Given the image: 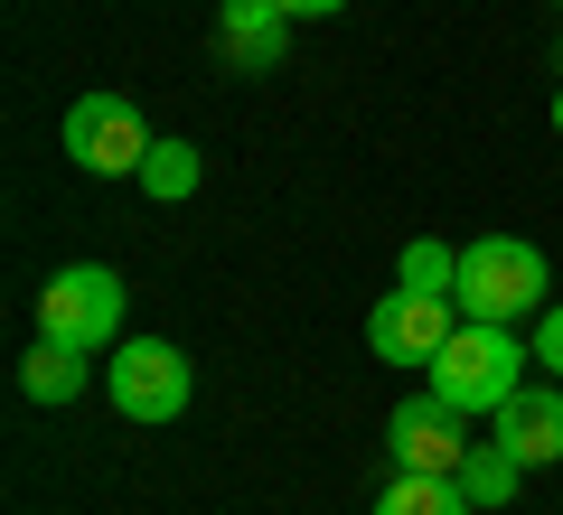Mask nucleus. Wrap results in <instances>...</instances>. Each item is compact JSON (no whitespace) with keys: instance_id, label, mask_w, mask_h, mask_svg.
<instances>
[{"instance_id":"nucleus-17","label":"nucleus","mask_w":563,"mask_h":515,"mask_svg":"<svg viewBox=\"0 0 563 515\" xmlns=\"http://www.w3.org/2000/svg\"><path fill=\"white\" fill-rule=\"evenodd\" d=\"M554 132H563V94H554Z\"/></svg>"},{"instance_id":"nucleus-3","label":"nucleus","mask_w":563,"mask_h":515,"mask_svg":"<svg viewBox=\"0 0 563 515\" xmlns=\"http://www.w3.org/2000/svg\"><path fill=\"white\" fill-rule=\"evenodd\" d=\"M103 394L122 422H179L188 413V357L169 337H122L113 366H103Z\"/></svg>"},{"instance_id":"nucleus-5","label":"nucleus","mask_w":563,"mask_h":515,"mask_svg":"<svg viewBox=\"0 0 563 515\" xmlns=\"http://www.w3.org/2000/svg\"><path fill=\"white\" fill-rule=\"evenodd\" d=\"M66 159L95 169V179H141L151 122L132 113V94H76V103H66Z\"/></svg>"},{"instance_id":"nucleus-11","label":"nucleus","mask_w":563,"mask_h":515,"mask_svg":"<svg viewBox=\"0 0 563 515\" xmlns=\"http://www.w3.org/2000/svg\"><path fill=\"white\" fill-rule=\"evenodd\" d=\"M20 394L29 403H76L85 394V347H57V337H38L20 366Z\"/></svg>"},{"instance_id":"nucleus-14","label":"nucleus","mask_w":563,"mask_h":515,"mask_svg":"<svg viewBox=\"0 0 563 515\" xmlns=\"http://www.w3.org/2000/svg\"><path fill=\"white\" fill-rule=\"evenodd\" d=\"M451 281H461V254L451 244H404V291H432V300H451Z\"/></svg>"},{"instance_id":"nucleus-9","label":"nucleus","mask_w":563,"mask_h":515,"mask_svg":"<svg viewBox=\"0 0 563 515\" xmlns=\"http://www.w3.org/2000/svg\"><path fill=\"white\" fill-rule=\"evenodd\" d=\"M498 440L526 469H554L563 459V384H517V394L498 403Z\"/></svg>"},{"instance_id":"nucleus-12","label":"nucleus","mask_w":563,"mask_h":515,"mask_svg":"<svg viewBox=\"0 0 563 515\" xmlns=\"http://www.w3.org/2000/svg\"><path fill=\"white\" fill-rule=\"evenodd\" d=\"M517 478H526V459L507 450V440H498V450H470V459H461L470 506H507V496H517Z\"/></svg>"},{"instance_id":"nucleus-10","label":"nucleus","mask_w":563,"mask_h":515,"mask_svg":"<svg viewBox=\"0 0 563 515\" xmlns=\"http://www.w3.org/2000/svg\"><path fill=\"white\" fill-rule=\"evenodd\" d=\"M376 515H479L461 478H432V469H395V488L376 496Z\"/></svg>"},{"instance_id":"nucleus-7","label":"nucleus","mask_w":563,"mask_h":515,"mask_svg":"<svg viewBox=\"0 0 563 515\" xmlns=\"http://www.w3.org/2000/svg\"><path fill=\"white\" fill-rule=\"evenodd\" d=\"M470 413H451L442 394H413L395 422H385V450H395V469H432V478H461L470 440H461Z\"/></svg>"},{"instance_id":"nucleus-6","label":"nucleus","mask_w":563,"mask_h":515,"mask_svg":"<svg viewBox=\"0 0 563 515\" xmlns=\"http://www.w3.org/2000/svg\"><path fill=\"white\" fill-rule=\"evenodd\" d=\"M451 328H461V300L404 291V281H395V300H376V310H366V347H376L385 366H432V357L451 347Z\"/></svg>"},{"instance_id":"nucleus-15","label":"nucleus","mask_w":563,"mask_h":515,"mask_svg":"<svg viewBox=\"0 0 563 515\" xmlns=\"http://www.w3.org/2000/svg\"><path fill=\"white\" fill-rule=\"evenodd\" d=\"M536 366L563 376V300H544V318H536Z\"/></svg>"},{"instance_id":"nucleus-16","label":"nucleus","mask_w":563,"mask_h":515,"mask_svg":"<svg viewBox=\"0 0 563 515\" xmlns=\"http://www.w3.org/2000/svg\"><path fill=\"white\" fill-rule=\"evenodd\" d=\"M291 20H329V10H347V0H282Z\"/></svg>"},{"instance_id":"nucleus-2","label":"nucleus","mask_w":563,"mask_h":515,"mask_svg":"<svg viewBox=\"0 0 563 515\" xmlns=\"http://www.w3.org/2000/svg\"><path fill=\"white\" fill-rule=\"evenodd\" d=\"M451 300H461V318H526V310H544V254L517 244V235L461 244V281H451Z\"/></svg>"},{"instance_id":"nucleus-8","label":"nucleus","mask_w":563,"mask_h":515,"mask_svg":"<svg viewBox=\"0 0 563 515\" xmlns=\"http://www.w3.org/2000/svg\"><path fill=\"white\" fill-rule=\"evenodd\" d=\"M217 47L235 76H273L291 47V10L282 0H217Z\"/></svg>"},{"instance_id":"nucleus-1","label":"nucleus","mask_w":563,"mask_h":515,"mask_svg":"<svg viewBox=\"0 0 563 515\" xmlns=\"http://www.w3.org/2000/svg\"><path fill=\"white\" fill-rule=\"evenodd\" d=\"M422 376H432V394H442L451 413H498V403L517 394V376H526V347H517L507 318H461L451 347L422 366Z\"/></svg>"},{"instance_id":"nucleus-13","label":"nucleus","mask_w":563,"mask_h":515,"mask_svg":"<svg viewBox=\"0 0 563 515\" xmlns=\"http://www.w3.org/2000/svg\"><path fill=\"white\" fill-rule=\"evenodd\" d=\"M141 188H151V198H188V188H198V150H188V141H151Z\"/></svg>"},{"instance_id":"nucleus-4","label":"nucleus","mask_w":563,"mask_h":515,"mask_svg":"<svg viewBox=\"0 0 563 515\" xmlns=\"http://www.w3.org/2000/svg\"><path fill=\"white\" fill-rule=\"evenodd\" d=\"M38 337H57V347H113L122 337V272L66 262V272L38 291Z\"/></svg>"}]
</instances>
